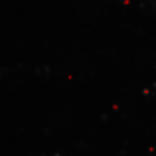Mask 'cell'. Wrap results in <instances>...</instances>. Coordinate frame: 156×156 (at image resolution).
<instances>
[]
</instances>
